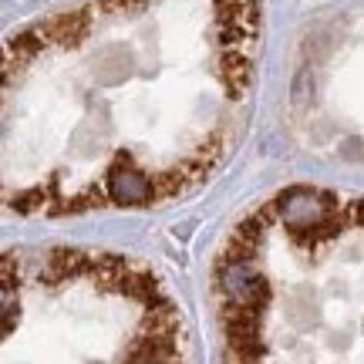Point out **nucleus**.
<instances>
[{"label":"nucleus","instance_id":"obj_1","mask_svg":"<svg viewBox=\"0 0 364 364\" xmlns=\"http://www.w3.org/2000/svg\"><path fill=\"white\" fill-rule=\"evenodd\" d=\"M260 0H88L4 51V206L17 216L149 209L236 149Z\"/></svg>","mask_w":364,"mask_h":364},{"label":"nucleus","instance_id":"obj_2","mask_svg":"<svg viewBox=\"0 0 364 364\" xmlns=\"http://www.w3.org/2000/svg\"><path fill=\"white\" fill-rule=\"evenodd\" d=\"M223 364H364V196L290 182L209 273Z\"/></svg>","mask_w":364,"mask_h":364},{"label":"nucleus","instance_id":"obj_3","mask_svg":"<svg viewBox=\"0 0 364 364\" xmlns=\"http://www.w3.org/2000/svg\"><path fill=\"white\" fill-rule=\"evenodd\" d=\"M0 277L4 364H193L182 311L135 257L7 250Z\"/></svg>","mask_w":364,"mask_h":364}]
</instances>
